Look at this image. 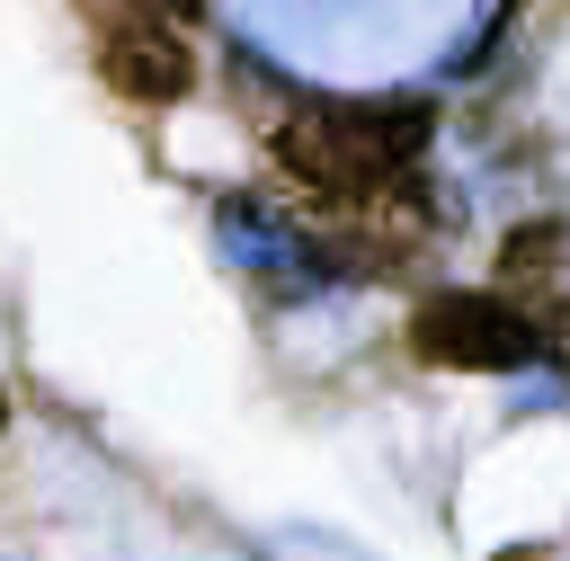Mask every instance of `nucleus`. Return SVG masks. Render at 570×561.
I'll list each match as a JSON object with an SVG mask.
<instances>
[{
    "instance_id": "f257e3e1",
    "label": "nucleus",
    "mask_w": 570,
    "mask_h": 561,
    "mask_svg": "<svg viewBox=\"0 0 570 561\" xmlns=\"http://www.w3.org/2000/svg\"><path fill=\"white\" fill-rule=\"evenodd\" d=\"M410 347L428 365H454V374H517L534 365V329L525 312L499 294V285H445L410 312Z\"/></svg>"
},
{
    "instance_id": "f03ea898",
    "label": "nucleus",
    "mask_w": 570,
    "mask_h": 561,
    "mask_svg": "<svg viewBox=\"0 0 570 561\" xmlns=\"http://www.w3.org/2000/svg\"><path fill=\"white\" fill-rule=\"evenodd\" d=\"M499 294L525 312L534 329V356L570 365V223H517L499 240Z\"/></svg>"
},
{
    "instance_id": "7ed1b4c3",
    "label": "nucleus",
    "mask_w": 570,
    "mask_h": 561,
    "mask_svg": "<svg viewBox=\"0 0 570 561\" xmlns=\"http://www.w3.org/2000/svg\"><path fill=\"white\" fill-rule=\"evenodd\" d=\"M142 9H151V18H169V27H196V18H205V0H142Z\"/></svg>"
},
{
    "instance_id": "20e7f679",
    "label": "nucleus",
    "mask_w": 570,
    "mask_h": 561,
    "mask_svg": "<svg viewBox=\"0 0 570 561\" xmlns=\"http://www.w3.org/2000/svg\"><path fill=\"white\" fill-rule=\"evenodd\" d=\"M0 427H9V401H0Z\"/></svg>"
}]
</instances>
